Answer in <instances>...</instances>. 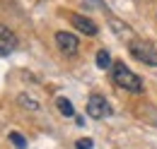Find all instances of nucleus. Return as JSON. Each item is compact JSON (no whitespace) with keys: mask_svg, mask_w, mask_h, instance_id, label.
Wrapping results in <instances>:
<instances>
[{"mask_svg":"<svg viewBox=\"0 0 157 149\" xmlns=\"http://www.w3.org/2000/svg\"><path fill=\"white\" fill-rule=\"evenodd\" d=\"M111 77H114V84L121 87L123 92H131V94L143 92V79H140L136 72H131L123 63H114V65H111Z\"/></svg>","mask_w":157,"mask_h":149,"instance_id":"obj_1","label":"nucleus"},{"mask_svg":"<svg viewBox=\"0 0 157 149\" xmlns=\"http://www.w3.org/2000/svg\"><path fill=\"white\" fill-rule=\"evenodd\" d=\"M128 51L133 53L136 60L157 67V48L152 43H147V41H131V43H128Z\"/></svg>","mask_w":157,"mask_h":149,"instance_id":"obj_2","label":"nucleus"},{"mask_svg":"<svg viewBox=\"0 0 157 149\" xmlns=\"http://www.w3.org/2000/svg\"><path fill=\"white\" fill-rule=\"evenodd\" d=\"M109 113H111V106H109V101H106L101 94H94V96L87 99V115H90V118L101 120V118H106Z\"/></svg>","mask_w":157,"mask_h":149,"instance_id":"obj_3","label":"nucleus"},{"mask_svg":"<svg viewBox=\"0 0 157 149\" xmlns=\"http://www.w3.org/2000/svg\"><path fill=\"white\" fill-rule=\"evenodd\" d=\"M56 43L65 56H75L80 48V41L75 34H68V31H56Z\"/></svg>","mask_w":157,"mask_h":149,"instance_id":"obj_4","label":"nucleus"},{"mask_svg":"<svg viewBox=\"0 0 157 149\" xmlns=\"http://www.w3.org/2000/svg\"><path fill=\"white\" fill-rule=\"evenodd\" d=\"M17 48V36L12 34V29H7L5 24H0V56H7Z\"/></svg>","mask_w":157,"mask_h":149,"instance_id":"obj_5","label":"nucleus"},{"mask_svg":"<svg viewBox=\"0 0 157 149\" xmlns=\"http://www.w3.org/2000/svg\"><path fill=\"white\" fill-rule=\"evenodd\" d=\"M70 22H73V27L82 31V34H87V36H97V24L92 22L90 17H82V15H70Z\"/></svg>","mask_w":157,"mask_h":149,"instance_id":"obj_6","label":"nucleus"},{"mask_svg":"<svg viewBox=\"0 0 157 149\" xmlns=\"http://www.w3.org/2000/svg\"><path fill=\"white\" fill-rule=\"evenodd\" d=\"M109 24H111V29L116 31L118 36H128V38H131V34H133V29H131V27H126V24H121L118 19H109Z\"/></svg>","mask_w":157,"mask_h":149,"instance_id":"obj_7","label":"nucleus"},{"mask_svg":"<svg viewBox=\"0 0 157 149\" xmlns=\"http://www.w3.org/2000/svg\"><path fill=\"white\" fill-rule=\"evenodd\" d=\"M56 106H58V111L63 113V115H68V118H70V115H75V108H73V104H70L68 99H63V96H60V99H56Z\"/></svg>","mask_w":157,"mask_h":149,"instance_id":"obj_8","label":"nucleus"},{"mask_svg":"<svg viewBox=\"0 0 157 149\" xmlns=\"http://www.w3.org/2000/svg\"><path fill=\"white\" fill-rule=\"evenodd\" d=\"M97 65L101 67V70H106V67L111 65V56H109V51H104V48H101V51L97 53Z\"/></svg>","mask_w":157,"mask_h":149,"instance_id":"obj_9","label":"nucleus"},{"mask_svg":"<svg viewBox=\"0 0 157 149\" xmlns=\"http://www.w3.org/2000/svg\"><path fill=\"white\" fill-rule=\"evenodd\" d=\"M20 104H22V106H27V108H32V111H39V101L32 99V96H27V94H22V96H20Z\"/></svg>","mask_w":157,"mask_h":149,"instance_id":"obj_10","label":"nucleus"},{"mask_svg":"<svg viewBox=\"0 0 157 149\" xmlns=\"http://www.w3.org/2000/svg\"><path fill=\"white\" fill-rule=\"evenodd\" d=\"M10 140H12V142H15V144H17L20 149H24V147H27V140H24L22 135H17V132H12V135H10Z\"/></svg>","mask_w":157,"mask_h":149,"instance_id":"obj_11","label":"nucleus"},{"mask_svg":"<svg viewBox=\"0 0 157 149\" xmlns=\"http://www.w3.org/2000/svg\"><path fill=\"white\" fill-rule=\"evenodd\" d=\"M78 149H92V140H78Z\"/></svg>","mask_w":157,"mask_h":149,"instance_id":"obj_12","label":"nucleus"}]
</instances>
